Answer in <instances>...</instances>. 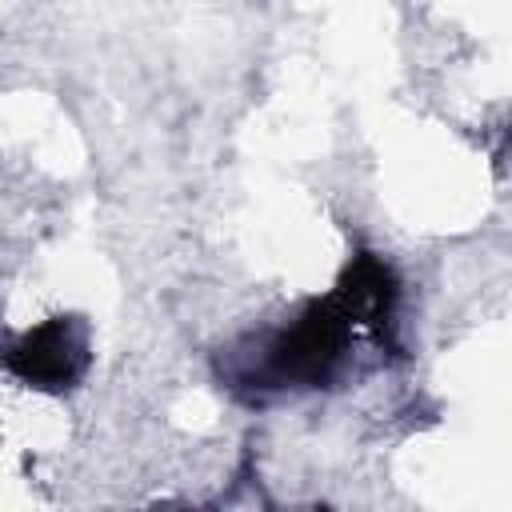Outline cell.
<instances>
[{
	"label": "cell",
	"instance_id": "obj_1",
	"mask_svg": "<svg viewBox=\"0 0 512 512\" xmlns=\"http://www.w3.org/2000/svg\"><path fill=\"white\" fill-rule=\"evenodd\" d=\"M356 332L360 324L352 320L348 304L328 292L300 304L292 320L228 348L220 360V376L228 380V388L248 396L328 388L340 376Z\"/></svg>",
	"mask_w": 512,
	"mask_h": 512
},
{
	"label": "cell",
	"instance_id": "obj_2",
	"mask_svg": "<svg viewBox=\"0 0 512 512\" xmlns=\"http://www.w3.org/2000/svg\"><path fill=\"white\" fill-rule=\"evenodd\" d=\"M92 364L88 324L80 316H44L0 344V368L36 392H72Z\"/></svg>",
	"mask_w": 512,
	"mask_h": 512
},
{
	"label": "cell",
	"instance_id": "obj_3",
	"mask_svg": "<svg viewBox=\"0 0 512 512\" xmlns=\"http://www.w3.org/2000/svg\"><path fill=\"white\" fill-rule=\"evenodd\" d=\"M332 292L348 304L352 320L360 328H368L384 344V336L396 324V304H400V280H396V272L376 252H356L344 264V272H340V280H336Z\"/></svg>",
	"mask_w": 512,
	"mask_h": 512
}]
</instances>
